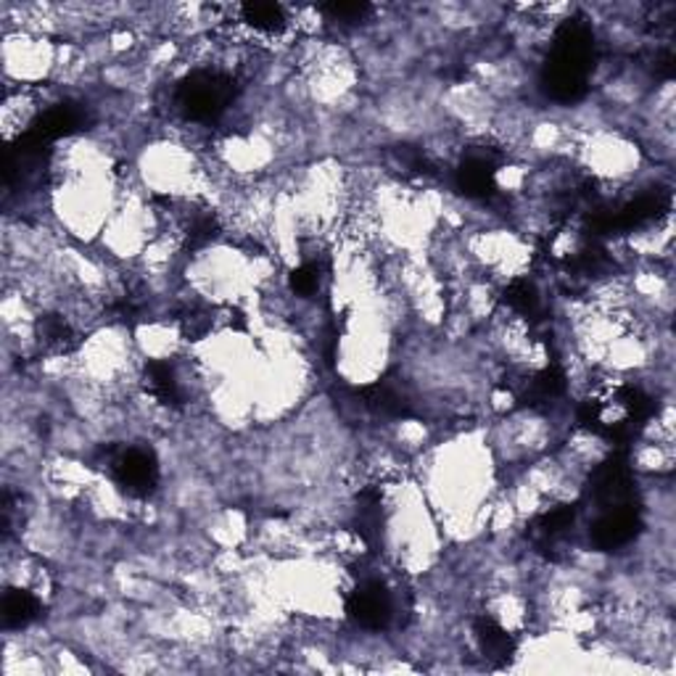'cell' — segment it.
Segmentation results:
<instances>
[{"label": "cell", "mask_w": 676, "mask_h": 676, "mask_svg": "<svg viewBox=\"0 0 676 676\" xmlns=\"http://www.w3.org/2000/svg\"><path fill=\"white\" fill-rule=\"evenodd\" d=\"M325 14H331L333 22H344V24H357L362 22L365 16L370 14V5L368 3H331L325 5Z\"/></svg>", "instance_id": "7c38bea8"}, {"label": "cell", "mask_w": 676, "mask_h": 676, "mask_svg": "<svg viewBox=\"0 0 676 676\" xmlns=\"http://www.w3.org/2000/svg\"><path fill=\"white\" fill-rule=\"evenodd\" d=\"M109 470L130 497H148L159 483L157 457L143 446H125V450L114 452L109 457Z\"/></svg>", "instance_id": "277c9868"}, {"label": "cell", "mask_w": 676, "mask_h": 676, "mask_svg": "<svg viewBox=\"0 0 676 676\" xmlns=\"http://www.w3.org/2000/svg\"><path fill=\"white\" fill-rule=\"evenodd\" d=\"M642 529L640 502L635 505H618L598 511V518L592 524V542L598 550H618L631 544Z\"/></svg>", "instance_id": "5b68a950"}, {"label": "cell", "mask_w": 676, "mask_h": 676, "mask_svg": "<svg viewBox=\"0 0 676 676\" xmlns=\"http://www.w3.org/2000/svg\"><path fill=\"white\" fill-rule=\"evenodd\" d=\"M146 389L151 396L167 407L183 405V386H180L177 373L172 365L167 362H148L146 368Z\"/></svg>", "instance_id": "30bf717a"}, {"label": "cell", "mask_w": 676, "mask_h": 676, "mask_svg": "<svg viewBox=\"0 0 676 676\" xmlns=\"http://www.w3.org/2000/svg\"><path fill=\"white\" fill-rule=\"evenodd\" d=\"M474 635L479 642L483 659L492 666H505L516 655V640H513L511 631L505 626L494 622L492 616H479L474 622Z\"/></svg>", "instance_id": "8992f818"}, {"label": "cell", "mask_w": 676, "mask_h": 676, "mask_svg": "<svg viewBox=\"0 0 676 676\" xmlns=\"http://www.w3.org/2000/svg\"><path fill=\"white\" fill-rule=\"evenodd\" d=\"M238 24L259 37H278L288 29V9L278 3H244L235 9Z\"/></svg>", "instance_id": "52a82bcc"}, {"label": "cell", "mask_w": 676, "mask_h": 676, "mask_svg": "<svg viewBox=\"0 0 676 676\" xmlns=\"http://www.w3.org/2000/svg\"><path fill=\"white\" fill-rule=\"evenodd\" d=\"M235 98V83L231 74L220 70L190 72L175 90V109L188 122L204 125L225 114Z\"/></svg>", "instance_id": "7a4b0ae2"}, {"label": "cell", "mask_w": 676, "mask_h": 676, "mask_svg": "<svg viewBox=\"0 0 676 676\" xmlns=\"http://www.w3.org/2000/svg\"><path fill=\"white\" fill-rule=\"evenodd\" d=\"M457 188L468 198H487L494 190V177H497V164L489 153H470L457 167Z\"/></svg>", "instance_id": "ba28073f"}, {"label": "cell", "mask_w": 676, "mask_h": 676, "mask_svg": "<svg viewBox=\"0 0 676 676\" xmlns=\"http://www.w3.org/2000/svg\"><path fill=\"white\" fill-rule=\"evenodd\" d=\"M346 613L362 629H386L394 618V592L386 581L362 579L346 598Z\"/></svg>", "instance_id": "3957f363"}, {"label": "cell", "mask_w": 676, "mask_h": 676, "mask_svg": "<svg viewBox=\"0 0 676 676\" xmlns=\"http://www.w3.org/2000/svg\"><path fill=\"white\" fill-rule=\"evenodd\" d=\"M320 281H322V272L318 262H304L302 268H296L291 272V291L302 299H309L320 291Z\"/></svg>", "instance_id": "8fae6325"}, {"label": "cell", "mask_w": 676, "mask_h": 676, "mask_svg": "<svg viewBox=\"0 0 676 676\" xmlns=\"http://www.w3.org/2000/svg\"><path fill=\"white\" fill-rule=\"evenodd\" d=\"M40 616V598L33 589L9 587L3 594V624L5 629H24Z\"/></svg>", "instance_id": "9c48e42d"}, {"label": "cell", "mask_w": 676, "mask_h": 676, "mask_svg": "<svg viewBox=\"0 0 676 676\" xmlns=\"http://www.w3.org/2000/svg\"><path fill=\"white\" fill-rule=\"evenodd\" d=\"M594 66V35L585 22H566L557 29L548 64L542 70V88L552 101H579L587 93Z\"/></svg>", "instance_id": "6da1fadb"}]
</instances>
